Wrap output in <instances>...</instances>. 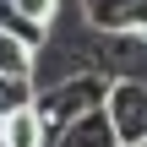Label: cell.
<instances>
[{
	"instance_id": "cell-5",
	"label": "cell",
	"mask_w": 147,
	"mask_h": 147,
	"mask_svg": "<svg viewBox=\"0 0 147 147\" xmlns=\"http://www.w3.org/2000/svg\"><path fill=\"white\" fill-rule=\"evenodd\" d=\"M33 71H38V49L22 44V38H5V33H0V76L33 82Z\"/></svg>"
},
{
	"instance_id": "cell-4",
	"label": "cell",
	"mask_w": 147,
	"mask_h": 147,
	"mask_svg": "<svg viewBox=\"0 0 147 147\" xmlns=\"http://www.w3.org/2000/svg\"><path fill=\"white\" fill-rule=\"evenodd\" d=\"M49 147H120L115 136V120H109V109H93V115H82V120H71L60 136Z\"/></svg>"
},
{
	"instance_id": "cell-2",
	"label": "cell",
	"mask_w": 147,
	"mask_h": 147,
	"mask_svg": "<svg viewBox=\"0 0 147 147\" xmlns=\"http://www.w3.org/2000/svg\"><path fill=\"white\" fill-rule=\"evenodd\" d=\"M104 109H109V120H115L120 147H147V82L142 76H115Z\"/></svg>"
},
{
	"instance_id": "cell-9",
	"label": "cell",
	"mask_w": 147,
	"mask_h": 147,
	"mask_svg": "<svg viewBox=\"0 0 147 147\" xmlns=\"http://www.w3.org/2000/svg\"><path fill=\"white\" fill-rule=\"evenodd\" d=\"M0 147H5V142H0Z\"/></svg>"
},
{
	"instance_id": "cell-7",
	"label": "cell",
	"mask_w": 147,
	"mask_h": 147,
	"mask_svg": "<svg viewBox=\"0 0 147 147\" xmlns=\"http://www.w3.org/2000/svg\"><path fill=\"white\" fill-rule=\"evenodd\" d=\"M38 104V87L33 82H16V76H0V115L11 120V115H22V109H33Z\"/></svg>"
},
{
	"instance_id": "cell-1",
	"label": "cell",
	"mask_w": 147,
	"mask_h": 147,
	"mask_svg": "<svg viewBox=\"0 0 147 147\" xmlns=\"http://www.w3.org/2000/svg\"><path fill=\"white\" fill-rule=\"evenodd\" d=\"M109 87H115V76H104V71H93V76H76V82H65V87H49V93H38V120H44V131H49V142L71 125V120H82V115H93V109H104L109 104Z\"/></svg>"
},
{
	"instance_id": "cell-3",
	"label": "cell",
	"mask_w": 147,
	"mask_h": 147,
	"mask_svg": "<svg viewBox=\"0 0 147 147\" xmlns=\"http://www.w3.org/2000/svg\"><path fill=\"white\" fill-rule=\"evenodd\" d=\"M98 38H147V0H76Z\"/></svg>"
},
{
	"instance_id": "cell-8",
	"label": "cell",
	"mask_w": 147,
	"mask_h": 147,
	"mask_svg": "<svg viewBox=\"0 0 147 147\" xmlns=\"http://www.w3.org/2000/svg\"><path fill=\"white\" fill-rule=\"evenodd\" d=\"M0 142H5V115H0Z\"/></svg>"
},
{
	"instance_id": "cell-6",
	"label": "cell",
	"mask_w": 147,
	"mask_h": 147,
	"mask_svg": "<svg viewBox=\"0 0 147 147\" xmlns=\"http://www.w3.org/2000/svg\"><path fill=\"white\" fill-rule=\"evenodd\" d=\"M5 147H49V131L38 120V109H22L5 120Z\"/></svg>"
}]
</instances>
